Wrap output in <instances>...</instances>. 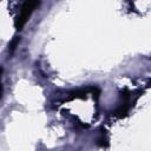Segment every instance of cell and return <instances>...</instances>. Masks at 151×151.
<instances>
[{"mask_svg":"<svg viewBox=\"0 0 151 151\" xmlns=\"http://www.w3.org/2000/svg\"><path fill=\"white\" fill-rule=\"evenodd\" d=\"M40 4V0H25V2L21 5V8H20V12L15 19V29L17 31H20L26 21L29 19L31 14L35 11V8L39 6Z\"/></svg>","mask_w":151,"mask_h":151,"instance_id":"cell-1","label":"cell"},{"mask_svg":"<svg viewBox=\"0 0 151 151\" xmlns=\"http://www.w3.org/2000/svg\"><path fill=\"white\" fill-rule=\"evenodd\" d=\"M19 41H20V38H18V37H15V38L11 41V44H9V52H11V53H12V52H14V50L17 48V46H18Z\"/></svg>","mask_w":151,"mask_h":151,"instance_id":"cell-2","label":"cell"},{"mask_svg":"<svg viewBox=\"0 0 151 151\" xmlns=\"http://www.w3.org/2000/svg\"><path fill=\"white\" fill-rule=\"evenodd\" d=\"M2 96V86H1V83H0V98Z\"/></svg>","mask_w":151,"mask_h":151,"instance_id":"cell-3","label":"cell"},{"mask_svg":"<svg viewBox=\"0 0 151 151\" xmlns=\"http://www.w3.org/2000/svg\"><path fill=\"white\" fill-rule=\"evenodd\" d=\"M1 73H2V67H0V76H1Z\"/></svg>","mask_w":151,"mask_h":151,"instance_id":"cell-4","label":"cell"}]
</instances>
